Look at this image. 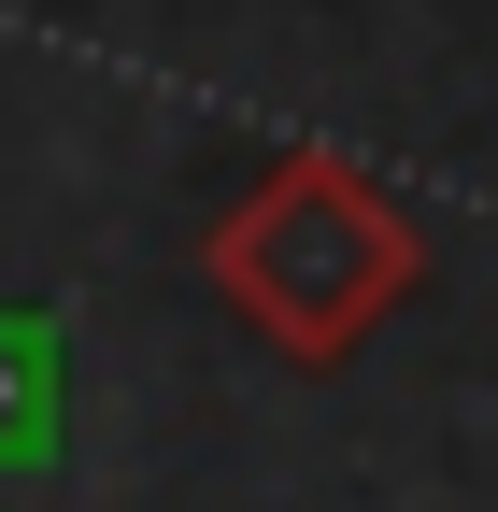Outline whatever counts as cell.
I'll list each match as a JSON object with an SVG mask.
<instances>
[{
	"label": "cell",
	"instance_id": "obj_1",
	"mask_svg": "<svg viewBox=\"0 0 498 512\" xmlns=\"http://www.w3.org/2000/svg\"><path fill=\"white\" fill-rule=\"evenodd\" d=\"M200 285H214L285 370H342V356L427 285V228H413L342 143H285V157L200 228Z\"/></svg>",
	"mask_w": 498,
	"mask_h": 512
}]
</instances>
